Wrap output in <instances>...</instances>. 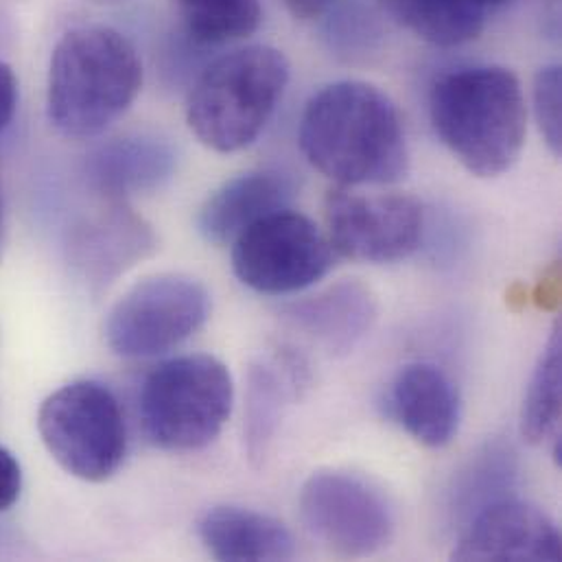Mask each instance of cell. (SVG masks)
I'll list each match as a JSON object with an SVG mask.
<instances>
[{
  "label": "cell",
  "instance_id": "cell-1",
  "mask_svg": "<svg viewBox=\"0 0 562 562\" xmlns=\"http://www.w3.org/2000/svg\"><path fill=\"white\" fill-rule=\"evenodd\" d=\"M306 162L337 187H387L407 176L409 147L396 103L368 81H335L304 105L297 127Z\"/></svg>",
  "mask_w": 562,
  "mask_h": 562
},
{
  "label": "cell",
  "instance_id": "cell-2",
  "mask_svg": "<svg viewBox=\"0 0 562 562\" xmlns=\"http://www.w3.org/2000/svg\"><path fill=\"white\" fill-rule=\"evenodd\" d=\"M429 119L442 145L477 178L510 171L526 145V94L504 66H467L442 75L429 92Z\"/></svg>",
  "mask_w": 562,
  "mask_h": 562
},
{
  "label": "cell",
  "instance_id": "cell-3",
  "mask_svg": "<svg viewBox=\"0 0 562 562\" xmlns=\"http://www.w3.org/2000/svg\"><path fill=\"white\" fill-rule=\"evenodd\" d=\"M46 88L50 125L66 138H97L134 105L143 61L116 29L75 26L53 48Z\"/></svg>",
  "mask_w": 562,
  "mask_h": 562
},
{
  "label": "cell",
  "instance_id": "cell-4",
  "mask_svg": "<svg viewBox=\"0 0 562 562\" xmlns=\"http://www.w3.org/2000/svg\"><path fill=\"white\" fill-rule=\"evenodd\" d=\"M289 72L284 53L268 44H252L217 57L189 94V130L217 154L250 147L274 116Z\"/></svg>",
  "mask_w": 562,
  "mask_h": 562
},
{
  "label": "cell",
  "instance_id": "cell-5",
  "mask_svg": "<svg viewBox=\"0 0 562 562\" xmlns=\"http://www.w3.org/2000/svg\"><path fill=\"white\" fill-rule=\"evenodd\" d=\"M235 405L233 374L211 355L162 361L143 383L140 420L162 451H198L226 427Z\"/></svg>",
  "mask_w": 562,
  "mask_h": 562
},
{
  "label": "cell",
  "instance_id": "cell-6",
  "mask_svg": "<svg viewBox=\"0 0 562 562\" xmlns=\"http://www.w3.org/2000/svg\"><path fill=\"white\" fill-rule=\"evenodd\" d=\"M37 431L50 458L72 477L101 484L121 469L127 425L119 398L97 381H70L48 394Z\"/></svg>",
  "mask_w": 562,
  "mask_h": 562
},
{
  "label": "cell",
  "instance_id": "cell-7",
  "mask_svg": "<svg viewBox=\"0 0 562 562\" xmlns=\"http://www.w3.org/2000/svg\"><path fill=\"white\" fill-rule=\"evenodd\" d=\"M209 289L187 274L136 282L108 313V348L123 359L160 357L191 339L211 317Z\"/></svg>",
  "mask_w": 562,
  "mask_h": 562
},
{
  "label": "cell",
  "instance_id": "cell-8",
  "mask_svg": "<svg viewBox=\"0 0 562 562\" xmlns=\"http://www.w3.org/2000/svg\"><path fill=\"white\" fill-rule=\"evenodd\" d=\"M335 257L328 237L293 209L268 215L233 244L235 277L263 295L313 286L333 270Z\"/></svg>",
  "mask_w": 562,
  "mask_h": 562
},
{
  "label": "cell",
  "instance_id": "cell-9",
  "mask_svg": "<svg viewBox=\"0 0 562 562\" xmlns=\"http://www.w3.org/2000/svg\"><path fill=\"white\" fill-rule=\"evenodd\" d=\"M306 530L346 559L374 557L394 537V510L370 480L348 471H317L300 491Z\"/></svg>",
  "mask_w": 562,
  "mask_h": 562
},
{
  "label": "cell",
  "instance_id": "cell-10",
  "mask_svg": "<svg viewBox=\"0 0 562 562\" xmlns=\"http://www.w3.org/2000/svg\"><path fill=\"white\" fill-rule=\"evenodd\" d=\"M326 237L335 255L359 263L409 259L423 241V204L403 193L366 195L335 187L324 200Z\"/></svg>",
  "mask_w": 562,
  "mask_h": 562
},
{
  "label": "cell",
  "instance_id": "cell-11",
  "mask_svg": "<svg viewBox=\"0 0 562 562\" xmlns=\"http://www.w3.org/2000/svg\"><path fill=\"white\" fill-rule=\"evenodd\" d=\"M156 246L154 228L127 202H108L70 228L66 259L79 281L90 291H101L149 259Z\"/></svg>",
  "mask_w": 562,
  "mask_h": 562
},
{
  "label": "cell",
  "instance_id": "cell-12",
  "mask_svg": "<svg viewBox=\"0 0 562 562\" xmlns=\"http://www.w3.org/2000/svg\"><path fill=\"white\" fill-rule=\"evenodd\" d=\"M562 537L554 519L515 497L475 515L462 530L453 561H561Z\"/></svg>",
  "mask_w": 562,
  "mask_h": 562
},
{
  "label": "cell",
  "instance_id": "cell-13",
  "mask_svg": "<svg viewBox=\"0 0 562 562\" xmlns=\"http://www.w3.org/2000/svg\"><path fill=\"white\" fill-rule=\"evenodd\" d=\"M387 416L418 445L447 447L462 423V398L453 379L436 363H407L392 379L385 394Z\"/></svg>",
  "mask_w": 562,
  "mask_h": 562
},
{
  "label": "cell",
  "instance_id": "cell-14",
  "mask_svg": "<svg viewBox=\"0 0 562 562\" xmlns=\"http://www.w3.org/2000/svg\"><path fill=\"white\" fill-rule=\"evenodd\" d=\"M376 317V295L359 281L335 282L282 308V319L328 357L350 355L370 335Z\"/></svg>",
  "mask_w": 562,
  "mask_h": 562
},
{
  "label": "cell",
  "instance_id": "cell-15",
  "mask_svg": "<svg viewBox=\"0 0 562 562\" xmlns=\"http://www.w3.org/2000/svg\"><path fill=\"white\" fill-rule=\"evenodd\" d=\"M178 169L173 145L156 134H125L97 145L86 178L105 202H127L165 187Z\"/></svg>",
  "mask_w": 562,
  "mask_h": 562
},
{
  "label": "cell",
  "instance_id": "cell-16",
  "mask_svg": "<svg viewBox=\"0 0 562 562\" xmlns=\"http://www.w3.org/2000/svg\"><path fill=\"white\" fill-rule=\"evenodd\" d=\"M293 180L281 169H257L224 182L198 213L200 235L215 246H233L250 226L291 209Z\"/></svg>",
  "mask_w": 562,
  "mask_h": 562
},
{
  "label": "cell",
  "instance_id": "cell-17",
  "mask_svg": "<svg viewBox=\"0 0 562 562\" xmlns=\"http://www.w3.org/2000/svg\"><path fill=\"white\" fill-rule=\"evenodd\" d=\"M308 366L302 355L279 350L259 359L248 372L246 385V453L255 467L270 456L286 407L308 387Z\"/></svg>",
  "mask_w": 562,
  "mask_h": 562
},
{
  "label": "cell",
  "instance_id": "cell-18",
  "mask_svg": "<svg viewBox=\"0 0 562 562\" xmlns=\"http://www.w3.org/2000/svg\"><path fill=\"white\" fill-rule=\"evenodd\" d=\"M198 535L217 561L272 562L295 557V541L282 521L241 506H215L204 513Z\"/></svg>",
  "mask_w": 562,
  "mask_h": 562
},
{
  "label": "cell",
  "instance_id": "cell-19",
  "mask_svg": "<svg viewBox=\"0 0 562 562\" xmlns=\"http://www.w3.org/2000/svg\"><path fill=\"white\" fill-rule=\"evenodd\" d=\"M383 4L418 40L447 48L477 40L508 0H383Z\"/></svg>",
  "mask_w": 562,
  "mask_h": 562
},
{
  "label": "cell",
  "instance_id": "cell-20",
  "mask_svg": "<svg viewBox=\"0 0 562 562\" xmlns=\"http://www.w3.org/2000/svg\"><path fill=\"white\" fill-rule=\"evenodd\" d=\"M519 477L517 453L510 445L495 440L482 447L458 471L451 486V513L464 526L484 508L515 497Z\"/></svg>",
  "mask_w": 562,
  "mask_h": 562
},
{
  "label": "cell",
  "instance_id": "cell-21",
  "mask_svg": "<svg viewBox=\"0 0 562 562\" xmlns=\"http://www.w3.org/2000/svg\"><path fill=\"white\" fill-rule=\"evenodd\" d=\"M562 335L554 326L546 350L541 352L521 405V436L535 445H552L561 462Z\"/></svg>",
  "mask_w": 562,
  "mask_h": 562
},
{
  "label": "cell",
  "instance_id": "cell-22",
  "mask_svg": "<svg viewBox=\"0 0 562 562\" xmlns=\"http://www.w3.org/2000/svg\"><path fill=\"white\" fill-rule=\"evenodd\" d=\"M189 37L220 46L252 35L263 18L261 0H176Z\"/></svg>",
  "mask_w": 562,
  "mask_h": 562
},
{
  "label": "cell",
  "instance_id": "cell-23",
  "mask_svg": "<svg viewBox=\"0 0 562 562\" xmlns=\"http://www.w3.org/2000/svg\"><path fill=\"white\" fill-rule=\"evenodd\" d=\"M535 114L539 130L554 156L562 151V75L561 66L552 64L535 77Z\"/></svg>",
  "mask_w": 562,
  "mask_h": 562
},
{
  "label": "cell",
  "instance_id": "cell-24",
  "mask_svg": "<svg viewBox=\"0 0 562 562\" xmlns=\"http://www.w3.org/2000/svg\"><path fill=\"white\" fill-rule=\"evenodd\" d=\"M22 493V469L18 458L0 447V513H7L15 506Z\"/></svg>",
  "mask_w": 562,
  "mask_h": 562
},
{
  "label": "cell",
  "instance_id": "cell-25",
  "mask_svg": "<svg viewBox=\"0 0 562 562\" xmlns=\"http://www.w3.org/2000/svg\"><path fill=\"white\" fill-rule=\"evenodd\" d=\"M18 108V79L9 64L0 61V132H4Z\"/></svg>",
  "mask_w": 562,
  "mask_h": 562
},
{
  "label": "cell",
  "instance_id": "cell-26",
  "mask_svg": "<svg viewBox=\"0 0 562 562\" xmlns=\"http://www.w3.org/2000/svg\"><path fill=\"white\" fill-rule=\"evenodd\" d=\"M286 11L297 20H315L324 15L337 0H282Z\"/></svg>",
  "mask_w": 562,
  "mask_h": 562
},
{
  "label": "cell",
  "instance_id": "cell-27",
  "mask_svg": "<svg viewBox=\"0 0 562 562\" xmlns=\"http://www.w3.org/2000/svg\"><path fill=\"white\" fill-rule=\"evenodd\" d=\"M4 248V193H2V178H0V257Z\"/></svg>",
  "mask_w": 562,
  "mask_h": 562
},
{
  "label": "cell",
  "instance_id": "cell-28",
  "mask_svg": "<svg viewBox=\"0 0 562 562\" xmlns=\"http://www.w3.org/2000/svg\"><path fill=\"white\" fill-rule=\"evenodd\" d=\"M86 2H92V4H105V7H114V4H123L127 0H86Z\"/></svg>",
  "mask_w": 562,
  "mask_h": 562
}]
</instances>
